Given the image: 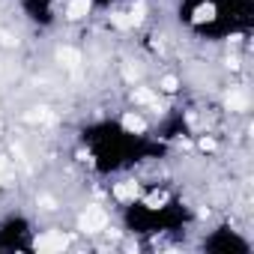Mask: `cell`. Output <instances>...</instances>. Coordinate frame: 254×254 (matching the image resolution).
Here are the masks:
<instances>
[{
	"mask_svg": "<svg viewBox=\"0 0 254 254\" xmlns=\"http://www.w3.org/2000/svg\"><path fill=\"white\" fill-rule=\"evenodd\" d=\"M177 87H180V81H177L174 75H165V78H162V84H159V90H162V93H177Z\"/></svg>",
	"mask_w": 254,
	"mask_h": 254,
	"instance_id": "cell-8",
	"label": "cell"
},
{
	"mask_svg": "<svg viewBox=\"0 0 254 254\" xmlns=\"http://www.w3.org/2000/svg\"><path fill=\"white\" fill-rule=\"evenodd\" d=\"M90 12H93V0H66V6H63L66 21H84Z\"/></svg>",
	"mask_w": 254,
	"mask_h": 254,
	"instance_id": "cell-3",
	"label": "cell"
},
{
	"mask_svg": "<svg viewBox=\"0 0 254 254\" xmlns=\"http://www.w3.org/2000/svg\"><path fill=\"white\" fill-rule=\"evenodd\" d=\"M227 108H230V111H245V108H248V93H245L242 87H230V93H227Z\"/></svg>",
	"mask_w": 254,
	"mask_h": 254,
	"instance_id": "cell-6",
	"label": "cell"
},
{
	"mask_svg": "<svg viewBox=\"0 0 254 254\" xmlns=\"http://www.w3.org/2000/svg\"><path fill=\"white\" fill-rule=\"evenodd\" d=\"M57 60H60V66H66V69H78L81 54H78L75 48H60V51H57Z\"/></svg>",
	"mask_w": 254,
	"mask_h": 254,
	"instance_id": "cell-7",
	"label": "cell"
},
{
	"mask_svg": "<svg viewBox=\"0 0 254 254\" xmlns=\"http://www.w3.org/2000/svg\"><path fill=\"white\" fill-rule=\"evenodd\" d=\"M66 245H69V236H66L63 230H45V233H39L36 242H33V248H36V251H45V254L63 251Z\"/></svg>",
	"mask_w": 254,
	"mask_h": 254,
	"instance_id": "cell-2",
	"label": "cell"
},
{
	"mask_svg": "<svg viewBox=\"0 0 254 254\" xmlns=\"http://www.w3.org/2000/svg\"><path fill=\"white\" fill-rule=\"evenodd\" d=\"M123 129H126V135H144L147 132V123H144V117L138 111H129V114L123 117Z\"/></svg>",
	"mask_w": 254,
	"mask_h": 254,
	"instance_id": "cell-5",
	"label": "cell"
},
{
	"mask_svg": "<svg viewBox=\"0 0 254 254\" xmlns=\"http://www.w3.org/2000/svg\"><path fill=\"white\" fill-rule=\"evenodd\" d=\"M78 227H81L84 233H99V230L108 227V212H105L102 206H87V209L78 215Z\"/></svg>",
	"mask_w": 254,
	"mask_h": 254,
	"instance_id": "cell-1",
	"label": "cell"
},
{
	"mask_svg": "<svg viewBox=\"0 0 254 254\" xmlns=\"http://www.w3.org/2000/svg\"><path fill=\"white\" fill-rule=\"evenodd\" d=\"M114 200L117 203H135L138 200V183L135 180H123L114 186Z\"/></svg>",
	"mask_w": 254,
	"mask_h": 254,
	"instance_id": "cell-4",
	"label": "cell"
}]
</instances>
